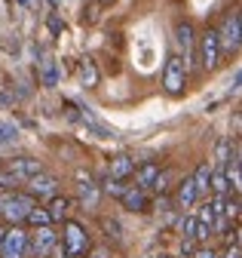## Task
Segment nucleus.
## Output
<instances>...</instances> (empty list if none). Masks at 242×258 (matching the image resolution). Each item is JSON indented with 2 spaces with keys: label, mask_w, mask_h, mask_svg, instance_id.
<instances>
[{
  "label": "nucleus",
  "mask_w": 242,
  "mask_h": 258,
  "mask_svg": "<svg viewBox=\"0 0 242 258\" xmlns=\"http://www.w3.org/2000/svg\"><path fill=\"white\" fill-rule=\"evenodd\" d=\"M163 86L169 95H181L187 86V64L181 55H169L166 58V71H163Z\"/></svg>",
  "instance_id": "obj_1"
},
{
  "label": "nucleus",
  "mask_w": 242,
  "mask_h": 258,
  "mask_svg": "<svg viewBox=\"0 0 242 258\" xmlns=\"http://www.w3.org/2000/svg\"><path fill=\"white\" fill-rule=\"evenodd\" d=\"M208 181H211V163H202L193 172V187H196L199 197H205V194H208Z\"/></svg>",
  "instance_id": "obj_19"
},
{
  "label": "nucleus",
  "mask_w": 242,
  "mask_h": 258,
  "mask_svg": "<svg viewBox=\"0 0 242 258\" xmlns=\"http://www.w3.org/2000/svg\"><path fill=\"white\" fill-rule=\"evenodd\" d=\"M101 231L110 237V240H119L123 234H119V221L116 218H101Z\"/></svg>",
  "instance_id": "obj_24"
},
{
  "label": "nucleus",
  "mask_w": 242,
  "mask_h": 258,
  "mask_svg": "<svg viewBox=\"0 0 242 258\" xmlns=\"http://www.w3.org/2000/svg\"><path fill=\"white\" fill-rule=\"evenodd\" d=\"M199 52H202V64L208 71H215L218 68V61H221V40H218V31H205V37L199 43Z\"/></svg>",
  "instance_id": "obj_7"
},
{
  "label": "nucleus",
  "mask_w": 242,
  "mask_h": 258,
  "mask_svg": "<svg viewBox=\"0 0 242 258\" xmlns=\"http://www.w3.org/2000/svg\"><path fill=\"white\" fill-rule=\"evenodd\" d=\"M178 231H181V237H193V231H196V215H184L178 221Z\"/></svg>",
  "instance_id": "obj_25"
},
{
  "label": "nucleus",
  "mask_w": 242,
  "mask_h": 258,
  "mask_svg": "<svg viewBox=\"0 0 242 258\" xmlns=\"http://www.w3.org/2000/svg\"><path fill=\"white\" fill-rule=\"evenodd\" d=\"M157 172H160V166L157 163H144L141 169H132V175H135V184L138 187H150V184H154V178H157Z\"/></svg>",
  "instance_id": "obj_17"
},
{
  "label": "nucleus",
  "mask_w": 242,
  "mask_h": 258,
  "mask_svg": "<svg viewBox=\"0 0 242 258\" xmlns=\"http://www.w3.org/2000/svg\"><path fill=\"white\" fill-rule=\"evenodd\" d=\"M22 184H28V194L31 197H52V194H58V178L55 175H46V172H37L31 178H25Z\"/></svg>",
  "instance_id": "obj_6"
},
{
  "label": "nucleus",
  "mask_w": 242,
  "mask_h": 258,
  "mask_svg": "<svg viewBox=\"0 0 242 258\" xmlns=\"http://www.w3.org/2000/svg\"><path fill=\"white\" fill-rule=\"evenodd\" d=\"M55 243H58V234L52 231V224H40V228H34V234H28L25 258H46Z\"/></svg>",
  "instance_id": "obj_2"
},
{
  "label": "nucleus",
  "mask_w": 242,
  "mask_h": 258,
  "mask_svg": "<svg viewBox=\"0 0 242 258\" xmlns=\"http://www.w3.org/2000/svg\"><path fill=\"white\" fill-rule=\"evenodd\" d=\"M19 4H25V7H28V4H31V0H19Z\"/></svg>",
  "instance_id": "obj_39"
},
{
  "label": "nucleus",
  "mask_w": 242,
  "mask_h": 258,
  "mask_svg": "<svg viewBox=\"0 0 242 258\" xmlns=\"http://www.w3.org/2000/svg\"><path fill=\"white\" fill-rule=\"evenodd\" d=\"M31 206H37V197H31V194H22V190H13L10 194V200H7V209L0 212L4 218H10L13 224H19V221H25V215H28V209Z\"/></svg>",
  "instance_id": "obj_4"
},
{
  "label": "nucleus",
  "mask_w": 242,
  "mask_h": 258,
  "mask_svg": "<svg viewBox=\"0 0 242 258\" xmlns=\"http://www.w3.org/2000/svg\"><path fill=\"white\" fill-rule=\"evenodd\" d=\"M126 190V184H123V178H107L104 181V194H110V197H116L119 200V194Z\"/></svg>",
  "instance_id": "obj_26"
},
{
  "label": "nucleus",
  "mask_w": 242,
  "mask_h": 258,
  "mask_svg": "<svg viewBox=\"0 0 242 258\" xmlns=\"http://www.w3.org/2000/svg\"><path fill=\"white\" fill-rule=\"evenodd\" d=\"M107 4H113V0H98V7H107Z\"/></svg>",
  "instance_id": "obj_37"
},
{
  "label": "nucleus",
  "mask_w": 242,
  "mask_h": 258,
  "mask_svg": "<svg viewBox=\"0 0 242 258\" xmlns=\"http://www.w3.org/2000/svg\"><path fill=\"white\" fill-rule=\"evenodd\" d=\"M224 258H239V243H230L227 252H224Z\"/></svg>",
  "instance_id": "obj_34"
},
{
  "label": "nucleus",
  "mask_w": 242,
  "mask_h": 258,
  "mask_svg": "<svg viewBox=\"0 0 242 258\" xmlns=\"http://www.w3.org/2000/svg\"><path fill=\"white\" fill-rule=\"evenodd\" d=\"M77 178L83 181V184H80V200H83V206H86V209H95V206H98V187L92 184L89 172H80Z\"/></svg>",
  "instance_id": "obj_12"
},
{
  "label": "nucleus",
  "mask_w": 242,
  "mask_h": 258,
  "mask_svg": "<svg viewBox=\"0 0 242 258\" xmlns=\"http://www.w3.org/2000/svg\"><path fill=\"white\" fill-rule=\"evenodd\" d=\"M190 258H218V252L208 249V246H196V252H193Z\"/></svg>",
  "instance_id": "obj_31"
},
{
  "label": "nucleus",
  "mask_w": 242,
  "mask_h": 258,
  "mask_svg": "<svg viewBox=\"0 0 242 258\" xmlns=\"http://www.w3.org/2000/svg\"><path fill=\"white\" fill-rule=\"evenodd\" d=\"M62 243L71 255H80V252H86V231L77 221H65V240Z\"/></svg>",
  "instance_id": "obj_9"
},
{
  "label": "nucleus",
  "mask_w": 242,
  "mask_h": 258,
  "mask_svg": "<svg viewBox=\"0 0 242 258\" xmlns=\"http://www.w3.org/2000/svg\"><path fill=\"white\" fill-rule=\"evenodd\" d=\"M227 151H230V139H221V142H218V148H215L218 160H227Z\"/></svg>",
  "instance_id": "obj_33"
},
{
  "label": "nucleus",
  "mask_w": 242,
  "mask_h": 258,
  "mask_svg": "<svg viewBox=\"0 0 242 258\" xmlns=\"http://www.w3.org/2000/svg\"><path fill=\"white\" fill-rule=\"evenodd\" d=\"M193 252H196V240H193V237H181V255L190 258Z\"/></svg>",
  "instance_id": "obj_29"
},
{
  "label": "nucleus",
  "mask_w": 242,
  "mask_h": 258,
  "mask_svg": "<svg viewBox=\"0 0 242 258\" xmlns=\"http://www.w3.org/2000/svg\"><path fill=\"white\" fill-rule=\"evenodd\" d=\"M55 83H58V64L43 61V86H55Z\"/></svg>",
  "instance_id": "obj_23"
},
{
  "label": "nucleus",
  "mask_w": 242,
  "mask_h": 258,
  "mask_svg": "<svg viewBox=\"0 0 242 258\" xmlns=\"http://www.w3.org/2000/svg\"><path fill=\"white\" fill-rule=\"evenodd\" d=\"M46 258H71V252L65 249V243H55V246H52V252H49Z\"/></svg>",
  "instance_id": "obj_30"
},
{
  "label": "nucleus",
  "mask_w": 242,
  "mask_h": 258,
  "mask_svg": "<svg viewBox=\"0 0 242 258\" xmlns=\"http://www.w3.org/2000/svg\"><path fill=\"white\" fill-rule=\"evenodd\" d=\"M175 178H178V172H175V169H160V172H157V178H154V184H150V190H157L160 197H166Z\"/></svg>",
  "instance_id": "obj_18"
},
{
  "label": "nucleus",
  "mask_w": 242,
  "mask_h": 258,
  "mask_svg": "<svg viewBox=\"0 0 242 258\" xmlns=\"http://www.w3.org/2000/svg\"><path fill=\"white\" fill-rule=\"evenodd\" d=\"M25 221H28V224H34V228H40V224H52L49 212H46V209H40V206H31V209H28Z\"/></svg>",
  "instance_id": "obj_22"
},
{
  "label": "nucleus",
  "mask_w": 242,
  "mask_h": 258,
  "mask_svg": "<svg viewBox=\"0 0 242 258\" xmlns=\"http://www.w3.org/2000/svg\"><path fill=\"white\" fill-rule=\"evenodd\" d=\"M196 218H199V221H205V224H211V218H215V212H211V206H208V203H202V206H199V215H196Z\"/></svg>",
  "instance_id": "obj_32"
},
{
  "label": "nucleus",
  "mask_w": 242,
  "mask_h": 258,
  "mask_svg": "<svg viewBox=\"0 0 242 258\" xmlns=\"http://www.w3.org/2000/svg\"><path fill=\"white\" fill-rule=\"evenodd\" d=\"M132 169H135V160L129 154H119L110 160V178H126V175H132Z\"/></svg>",
  "instance_id": "obj_15"
},
{
  "label": "nucleus",
  "mask_w": 242,
  "mask_h": 258,
  "mask_svg": "<svg viewBox=\"0 0 242 258\" xmlns=\"http://www.w3.org/2000/svg\"><path fill=\"white\" fill-rule=\"evenodd\" d=\"M19 184H22V178H19V175H13V172H0V187H7V190L13 187V190H16Z\"/></svg>",
  "instance_id": "obj_28"
},
{
  "label": "nucleus",
  "mask_w": 242,
  "mask_h": 258,
  "mask_svg": "<svg viewBox=\"0 0 242 258\" xmlns=\"http://www.w3.org/2000/svg\"><path fill=\"white\" fill-rule=\"evenodd\" d=\"M199 200V194H196V187H193V178H184L178 184V194H175V203L181 206V209H190L193 203Z\"/></svg>",
  "instance_id": "obj_13"
},
{
  "label": "nucleus",
  "mask_w": 242,
  "mask_h": 258,
  "mask_svg": "<svg viewBox=\"0 0 242 258\" xmlns=\"http://www.w3.org/2000/svg\"><path fill=\"white\" fill-rule=\"evenodd\" d=\"M49 28H52V31H55V34H58V31H65V22H58V19L52 16V19H49Z\"/></svg>",
  "instance_id": "obj_35"
},
{
  "label": "nucleus",
  "mask_w": 242,
  "mask_h": 258,
  "mask_svg": "<svg viewBox=\"0 0 242 258\" xmlns=\"http://www.w3.org/2000/svg\"><path fill=\"white\" fill-rule=\"evenodd\" d=\"M25 252H28V231L13 224L0 237V258H25Z\"/></svg>",
  "instance_id": "obj_3"
},
{
  "label": "nucleus",
  "mask_w": 242,
  "mask_h": 258,
  "mask_svg": "<svg viewBox=\"0 0 242 258\" xmlns=\"http://www.w3.org/2000/svg\"><path fill=\"white\" fill-rule=\"evenodd\" d=\"M92 258H107V249H92Z\"/></svg>",
  "instance_id": "obj_36"
},
{
  "label": "nucleus",
  "mask_w": 242,
  "mask_h": 258,
  "mask_svg": "<svg viewBox=\"0 0 242 258\" xmlns=\"http://www.w3.org/2000/svg\"><path fill=\"white\" fill-rule=\"evenodd\" d=\"M218 40H221V49H227V52H236L239 49V13L236 10L227 13L224 25L218 31Z\"/></svg>",
  "instance_id": "obj_5"
},
{
  "label": "nucleus",
  "mask_w": 242,
  "mask_h": 258,
  "mask_svg": "<svg viewBox=\"0 0 242 258\" xmlns=\"http://www.w3.org/2000/svg\"><path fill=\"white\" fill-rule=\"evenodd\" d=\"M7 169L25 181V178H31V175L43 172V163H40V160H34V157H13L10 163H7Z\"/></svg>",
  "instance_id": "obj_8"
},
{
  "label": "nucleus",
  "mask_w": 242,
  "mask_h": 258,
  "mask_svg": "<svg viewBox=\"0 0 242 258\" xmlns=\"http://www.w3.org/2000/svg\"><path fill=\"white\" fill-rule=\"evenodd\" d=\"M147 258H166V255H147Z\"/></svg>",
  "instance_id": "obj_38"
},
{
  "label": "nucleus",
  "mask_w": 242,
  "mask_h": 258,
  "mask_svg": "<svg viewBox=\"0 0 242 258\" xmlns=\"http://www.w3.org/2000/svg\"><path fill=\"white\" fill-rule=\"evenodd\" d=\"M119 203H123V209H129V212H144L147 209V194H144V187L132 184V187H126L119 194Z\"/></svg>",
  "instance_id": "obj_10"
},
{
  "label": "nucleus",
  "mask_w": 242,
  "mask_h": 258,
  "mask_svg": "<svg viewBox=\"0 0 242 258\" xmlns=\"http://www.w3.org/2000/svg\"><path fill=\"white\" fill-rule=\"evenodd\" d=\"M208 190L215 194V197H224V194H230V181L221 169H211V181H208Z\"/></svg>",
  "instance_id": "obj_20"
},
{
  "label": "nucleus",
  "mask_w": 242,
  "mask_h": 258,
  "mask_svg": "<svg viewBox=\"0 0 242 258\" xmlns=\"http://www.w3.org/2000/svg\"><path fill=\"white\" fill-rule=\"evenodd\" d=\"M175 40H178V49L184 52V64L193 61V25L190 22H181L175 28Z\"/></svg>",
  "instance_id": "obj_11"
},
{
  "label": "nucleus",
  "mask_w": 242,
  "mask_h": 258,
  "mask_svg": "<svg viewBox=\"0 0 242 258\" xmlns=\"http://www.w3.org/2000/svg\"><path fill=\"white\" fill-rule=\"evenodd\" d=\"M68 209H71V200H68V197H58V194H52V197H49L46 212H49L52 221H65V218H68Z\"/></svg>",
  "instance_id": "obj_16"
},
{
  "label": "nucleus",
  "mask_w": 242,
  "mask_h": 258,
  "mask_svg": "<svg viewBox=\"0 0 242 258\" xmlns=\"http://www.w3.org/2000/svg\"><path fill=\"white\" fill-rule=\"evenodd\" d=\"M77 74H80L83 86H98V80H101V74H98V68H95V61H92V58H80Z\"/></svg>",
  "instance_id": "obj_14"
},
{
  "label": "nucleus",
  "mask_w": 242,
  "mask_h": 258,
  "mask_svg": "<svg viewBox=\"0 0 242 258\" xmlns=\"http://www.w3.org/2000/svg\"><path fill=\"white\" fill-rule=\"evenodd\" d=\"M83 25H92V22H98V4H89V7H83Z\"/></svg>",
  "instance_id": "obj_27"
},
{
  "label": "nucleus",
  "mask_w": 242,
  "mask_h": 258,
  "mask_svg": "<svg viewBox=\"0 0 242 258\" xmlns=\"http://www.w3.org/2000/svg\"><path fill=\"white\" fill-rule=\"evenodd\" d=\"M16 142H19V126L10 120H0V148L16 145Z\"/></svg>",
  "instance_id": "obj_21"
}]
</instances>
